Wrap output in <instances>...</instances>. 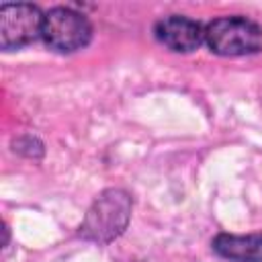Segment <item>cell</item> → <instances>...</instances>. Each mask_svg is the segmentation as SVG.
<instances>
[{
    "label": "cell",
    "instance_id": "cell-1",
    "mask_svg": "<svg viewBox=\"0 0 262 262\" xmlns=\"http://www.w3.org/2000/svg\"><path fill=\"white\" fill-rule=\"evenodd\" d=\"M131 196L121 188H108L90 205L80 225V235L98 244L119 237L131 219Z\"/></svg>",
    "mask_w": 262,
    "mask_h": 262
},
{
    "label": "cell",
    "instance_id": "cell-2",
    "mask_svg": "<svg viewBox=\"0 0 262 262\" xmlns=\"http://www.w3.org/2000/svg\"><path fill=\"white\" fill-rule=\"evenodd\" d=\"M205 43L223 57L252 55L262 49V29L246 16H219L205 27Z\"/></svg>",
    "mask_w": 262,
    "mask_h": 262
},
{
    "label": "cell",
    "instance_id": "cell-3",
    "mask_svg": "<svg viewBox=\"0 0 262 262\" xmlns=\"http://www.w3.org/2000/svg\"><path fill=\"white\" fill-rule=\"evenodd\" d=\"M92 25L90 20L68 6H55L45 12L41 39L45 45L59 53H72L90 43Z\"/></svg>",
    "mask_w": 262,
    "mask_h": 262
},
{
    "label": "cell",
    "instance_id": "cell-4",
    "mask_svg": "<svg viewBox=\"0 0 262 262\" xmlns=\"http://www.w3.org/2000/svg\"><path fill=\"white\" fill-rule=\"evenodd\" d=\"M43 12L29 2H10L0 6V47L4 51L20 49L41 37Z\"/></svg>",
    "mask_w": 262,
    "mask_h": 262
},
{
    "label": "cell",
    "instance_id": "cell-5",
    "mask_svg": "<svg viewBox=\"0 0 262 262\" xmlns=\"http://www.w3.org/2000/svg\"><path fill=\"white\" fill-rule=\"evenodd\" d=\"M154 35L164 47L176 53H190L199 49L201 43L205 41L203 25L196 23L194 18L180 14H170L160 18L154 27Z\"/></svg>",
    "mask_w": 262,
    "mask_h": 262
},
{
    "label": "cell",
    "instance_id": "cell-6",
    "mask_svg": "<svg viewBox=\"0 0 262 262\" xmlns=\"http://www.w3.org/2000/svg\"><path fill=\"white\" fill-rule=\"evenodd\" d=\"M211 246L229 262H262V233H219Z\"/></svg>",
    "mask_w": 262,
    "mask_h": 262
}]
</instances>
